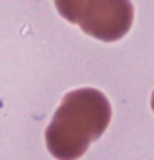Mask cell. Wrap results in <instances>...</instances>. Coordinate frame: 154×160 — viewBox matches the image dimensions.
I'll return each instance as SVG.
<instances>
[{
    "label": "cell",
    "mask_w": 154,
    "mask_h": 160,
    "mask_svg": "<svg viewBox=\"0 0 154 160\" xmlns=\"http://www.w3.org/2000/svg\"><path fill=\"white\" fill-rule=\"evenodd\" d=\"M57 12L100 41L125 37L135 20L131 0H55Z\"/></svg>",
    "instance_id": "7a4b0ae2"
},
{
    "label": "cell",
    "mask_w": 154,
    "mask_h": 160,
    "mask_svg": "<svg viewBox=\"0 0 154 160\" xmlns=\"http://www.w3.org/2000/svg\"><path fill=\"white\" fill-rule=\"evenodd\" d=\"M150 106H152V109H154V92H152V100H150Z\"/></svg>",
    "instance_id": "3957f363"
},
{
    "label": "cell",
    "mask_w": 154,
    "mask_h": 160,
    "mask_svg": "<svg viewBox=\"0 0 154 160\" xmlns=\"http://www.w3.org/2000/svg\"><path fill=\"white\" fill-rule=\"evenodd\" d=\"M111 121V106L96 88H78L62 98L49 127L45 142L57 160H78Z\"/></svg>",
    "instance_id": "6da1fadb"
}]
</instances>
